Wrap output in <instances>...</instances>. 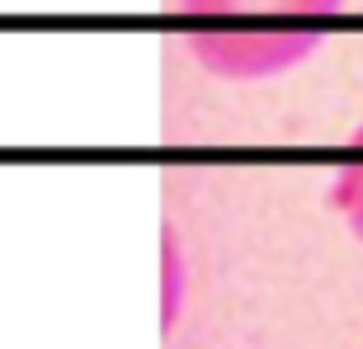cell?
Returning <instances> with one entry per match:
<instances>
[{"mask_svg":"<svg viewBox=\"0 0 363 349\" xmlns=\"http://www.w3.org/2000/svg\"><path fill=\"white\" fill-rule=\"evenodd\" d=\"M345 0H179L194 28L184 48L227 81H269L307 62L325 43V19Z\"/></svg>","mask_w":363,"mask_h":349,"instance_id":"6da1fadb","label":"cell"},{"mask_svg":"<svg viewBox=\"0 0 363 349\" xmlns=\"http://www.w3.org/2000/svg\"><path fill=\"white\" fill-rule=\"evenodd\" d=\"M350 151H354V161L335 174V184H330V203H335V213L350 222V231L359 236V245H363V123L354 128Z\"/></svg>","mask_w":363,"mask_h":349,"instance_id":"7a4b0ae2","label":"cell"}]
</instances>
